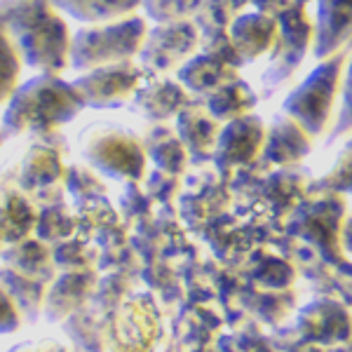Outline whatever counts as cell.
Here are the masks:
<instances>
[{"instance_id": "1", "label": "cell", "mask_w": 352, "mask_h": 352, "mask_svg": "<svg viewBox=\"0 0 352 352\" xmlns=\"http://www.w3.org/2000/svg\"><path fill=\"white\" fill-rule=\"evenodd\" d=\"M82 106L80 94L71 85L41 76L14 94L8 111V127L24 132V129H47L73 118Z\"/></svg>"}, {"instance_id": "2", "label": "cell", "mask_w": 352, "mask_h": 352, "mask_svg": "<svg viewBox=\"0 0 352 352\" xmlns=\"http://www.w3.org/2000/svg\"><path fill=\"white\" fill-rule=\"evenodd\" d=\"M19 16H12L16 41L33 66L52 71L64 64L66 56V28L50 14L45 5H19Z\"/></svg>"}, {"instance_id": "3", "label": "cell", "mask_w": 352, "mask_h": 352, "mask_svg": "<svg viewBox=\"0 0 352 352\" xmlns=\"http://www.w3.org/2000/svg\"><path fill=\"white\" fill-rule=\"evenodd\" d=\"M338 68H340L338 59L320 66L292 94V99L287 101V111L305 129H310V132L322 129V124L327 120L329 109H331V101H333V92H336V85H338Z\"/></svg>"}, {"instance_id": "4", "label": "cell", "mask_w": 352, "mask_h": 352, "mask_svg": "<svg viewBox=\"0 0 352 352\" xmlns=\"http://www.w3.org/2000/svg\"><path fill=\"white\" fill-rule=\"evenodd\" d=\"M144 36V24L139 19L104 28V31L80 33L73 43V61L76 66H89L99 61H113L134 52Z\"/></svg>"}, {"instance_id": "5", "label": "cell", "mask_w": 352, "mask_h": 352, "mask_svg": "<svg viewBox=\"0 0 352 352\" xmlns=\"http://www.w3.org/2000/svg\"><path fill=\"white\" fill-rule=\"evenodd\" d=\"M89 157L94 164L113 176H132L144 172V153L134 139L118 132L101 134L89 144Z\"/></svg>"}, {"instance_id": "6", "label": "cell", "mask_w": 352, "mask_h": 352, "mask_svg": "<svg viewBox=\"0 0 352 352\" xmlns=\"http://www.w3.org/2000/svg\"><path fill=\"white\" fill-rule=\"evenodd\" d=\"M139 82V71L132 66H111L104 71H94L76 82V92L80 94L82 104L89 101L94 106L118 104L129 92H134Z\"/></svg>"}, {"instance_id": "7", "label": "cell", "mask_w": 352, "mask_h": 352, "mask_svg": "<svg viewBox=\"0 0 352 352\" xmlns=\"http://www.w3.org/2000/svg\"><path fill=\"white\" fill-rule=\"evenodd\" d=\"M157 320L151 300H132L116 317V345L122 352H151Z\"/></svg>"}, {"instance_id": "8", "label": "cell", "mask_w": 352, "mask_h": 352, "mask_svg": "<svg viewBox=\"0 0 352 352\" xmlns=\"http://www.w3.org/2000/svg\"><path fill=\"white\" fill-rule=\"evenodd\" d=\"M263 124L256 118H235L219 136L217 160L221 164L249 162L263 146Z\"/></svg>"}, {"instance_id": "9", "label": "cell", "mask_w": 352, "mask_h": 352, "mask_svg": "<svg viewBox=\"0 0 352 352\" xmlns=\"http://www.w3.org/2000/svg\"><path fill=\"white\" fill-rule=\"evenodd\" d=\"M275 36V21L268 16L247 14L232 26V47L240 56H256L270 45Z\"/></svg>"}, {"instance_id": "10", "label": "cell", "mask_w": 352, "mask_h": 352, "mask_svg": "<svg viewBox=\"0 0 352 352\" xmlns=\"http://www.w3.org/2000/svg\"><path fill=\"white\" fill-rule=\"evenodd\" d=\"M36 221V214L28 207V202L12 190L0 192V240L14 242L26 235L28 228Z\"/></svg>"}, {"instance_id": "11", "label": "cell", "mask_w": 352, "mask_h": 352, "mask_svg": "<svg viewBox=\"0 0 352 352\" xmlns=\"http://www.w3.org/2000/svg\"><path fill=\"white\" fill-rule=\"evenodd\" d=\"M226 73H228V64H226L221 56L204 54L184 66V71H181V82L188 89H192V92H202V89L223 87Z\"/></svg>"}, {"instance_id": "12", "label": "cell", "mask_w": 352, "mask_h": 352, "mask_svg": "<svg viewBox=\"0 0 352 352\" xmlns=\"http://www.w3.org/2000/svg\"><path fill=\"white\" fill-rule=\"evenodd\" d=\"M179 134L184 144L195 153H207L217 141V124L209 120L202 111H184L179 118Z\"/></svg>"}, {"instance_id": "13", "label": "cell", "mask_w": 352, "mask_h": 352, "mask_svg": "<svg viewBox=\"0 0 352 352\" xmlns=\"http://www.w3.org/2000/svg\"><path fill=\"white\" fill-rule=\"evenodd\" d=\"M308 148V139L300 132V127L296 122L282 120L275 124L270 136V157L275 162H294Z\"/></svg>"}, {"instance_id": "14", "label": "cell", "mask_w": 352, "mask_h": 352, "mask_svg": "<svg viewBox=\"0 0 352 352\" xmlns=\"http://www.w3.org/2000/svg\"><path fill=\"white\" fill-rule=\"evenodd\" d=\"M252 104H254V96L249 92L247 85L242 82H226L209 99V109L219 118H232V116L242 118V113L252 109Z\"/></svg>"}, {"instance_id": "15", "label": "cell", "mask_w": 352, "mask_h": 352, "mask_svg": "<svg viewBox=\"0 0 352 352\" xmlns=\"http://www.w3.org/2000/svg\"><path fill=\"white\" fill-rule=\"evenodd\" d=\"M61 174V164H59V157L54 155L52 151H33L31 155L26 157L24 162V184L28 188H41V186H47L52 181L59 179Z\"/></svg>"}, {"instance_id": "16", "label": "cell", "mask_w": 352, "mask_h": 352, "mask_svg": "<svg viewBox=\"0 0 352 352\" xmlns=\"http://www.w3.org/2000/svg\"><path fill=\"white\" fill-rule=\"evenodd\" d=\"M141 104L148 116L153 118H167L169 113H174L184 104V94L181 89L172 82H157L151 89H146V94L141 96Z\"/></svg>"}, {"instance_id": "17", "label": "cell", "mask_w": 352, "mask_h": 352, "mask_svg": "<svg viewBox=\"0 0 352 352\" xmlns=\"http://www.w3.org/2000/svg\"><path fill=\"white\" fill-rule=\"evenodd\" d=\"M338 209H331L327 204H317L315 209L305 212L303 228L305 235L317 240L327 247V240H338Z\"/></svg>"}, {"instance_id": "18", "label": "cell", "mask_w": 352, "mask_h": 352, "mask_svg": "<svg viewBox=\"0 0 352 352\" xmlns=\"http://www.w3.org/2000/svg\"><path fill=\"white\" fill-rule=\"evenodd\" d=\"M192 45V28L190 26H176L167 28L162 33H155V41H153V54L151 56H167V64L176 56L188 52Z\"/></svg>"}, {"instance_id": "19", "label": "cell", "mask_w": 352, "mask_h": 352, "mask_svg": "<svg viewBox=\"0 0 352 352\" xmlns=\"http://www.w3.org/2000/svg\"><path fill=\"white\" fill-rule=\"evenodd\" d=\"M16 73H19V59H16V45L10 41L0 19V99L12 92Z\"/></svg>"}, {"instance_id": "20", "label": "cell", "mask_w": 352, "mask_h": 352, "mask_svg": "<svg viewBox=\"0 0 352 352\" xmlns=\"http://www.w3.org/2000/svg\"><path fill=\"white\" fill-rule=\"evenodd\" d=\"M151 155L155 157L157 164H162L164 169H172V172H179L186 160V151L181 148L179 141H176L172 134L164 132V129H160V132L151 139Z\"/></svg>"}, {"instance_id": "21", "label": "cell", "mask_w": 352, "mask_h": 352, "mask_svg": "<svg viewBox=\"0 0 352 352\" xmlns=\"http://www.w3.org/2000/svg\"><path fill=\"white\" fill-rule=\"evenodd\" d=\"M19 324V315L12 303V298L0 289V331H12Z\"/></svg>"}, {"instance_id": "22", "label": "cell", "mask_w": 352, "mask_h": 352, "mask_svg": "<svg viewBox=\"0 0 352 352\" xmlns=\"http://www.w3.org/2000/svg\"><path fill=\"white\" fill-rule=\"evenodd\" d=\"M19 352H41V350H19Z\"/></svg>"}]
</instances>
